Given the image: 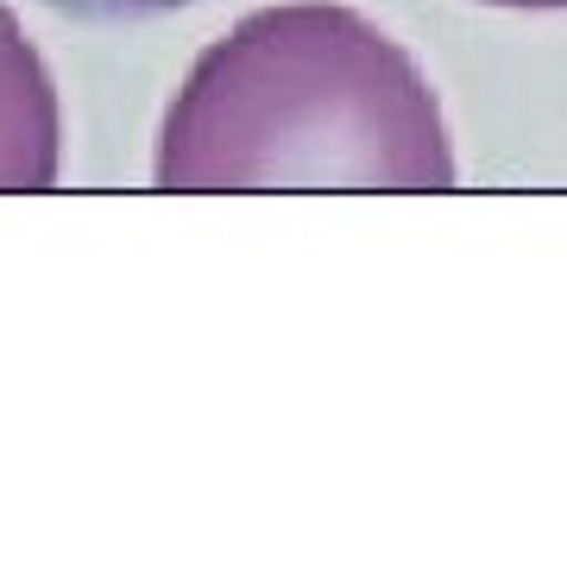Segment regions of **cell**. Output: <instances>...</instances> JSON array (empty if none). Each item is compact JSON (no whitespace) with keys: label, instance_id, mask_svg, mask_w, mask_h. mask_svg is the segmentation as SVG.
Listing matches in <instances>:
<instances>
[{"label":"cell","instance_id":"1","mask_svg":"<svg viewBox=\"0 0 567 567\" xmlns=\"http://www.w3.org/2000/svg\"><path fill=\"white\" fill-rule=\"evenodd\" d=\"M158 189H454L442 102L353 7H259L196 58L158 133Z\"/></svg>","mask_w":567,"mask_h":567},{"label":"cell","instance_id":"2","mask_svg":"<svg viewBox=\"0 0 567 567\" xmlns=\"http://www.w3.org/2000/svg\"><path fill=\"white\" fill-rule=\"evenodd\" d=\"M63 158L58 82L13 7H0V189H51Z\"/></svg>","mask_w":567,"mask_h":567},{"label":"cell","instance_id":"3","mask_svg":"<svg viewBox=\"0 0 567 567\" xmlns=\"http://www.w3.org/2000/svg\"><path fill=\"white\" fill-rule=\"evenodd\" d=\"M39 7L70 13V20L121 25V20H158V13H177V7H196V0H39Z\"/></svg>","mask_w":567,"mask_h":567},{"label":"cell","instance_id":"4","mask_svg":"<svg viewBox=\"0 0 567 567\" xmlns=\"http://www.w3.org/2000/svg\"><path fill=\"white\" fill-rule=\"evenodd\" d=\"M486 7H517V13H567V0H486Z\"/></svg>","mask_w":567,"mask_h":567}]
</instances>
